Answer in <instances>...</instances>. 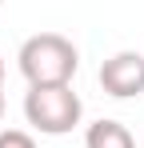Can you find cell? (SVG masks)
<instances>
[{
	"label": "cell",
	"instance_id": "obj_6",
	"mask_svg": "<svg viewBox=\"0 0 144 148\" xmlns=\"http://www.w3.org/2000/svg\"><path fill=\"white\" fill-rule=\"evenodd\" d=\"M0 88H4V56H0Z\"/></svg>",
	"mask_w": 144,
	"mask_h": 148
},
{
	"label": "cell",
	"instance_id": "obj_8",
	"mask_svg": "<svg viewBox=\"0 0 144 148\" xmlns=\"http://www.w3.org/2000/svg\"><path fill=\"white\" fill-rule=\"evenodd\" d=\"M0 4H4V0H0Z\"/></svg>",
	"mask_w": 144,
	"mask_h": 148
},
{
	"label": "cell",
	"instance_id": "obj_1",
	"mask_svg": "<svg viewBox=\"0 0 144 148\" xmlns=\"http://www.w3.org/2000/svg\"><path fill=\"white\" fill-rule=\"evenodd\" d=\"M16 64L28 88H52V84H72V76L80 68V52L60 32H36L20 44Z\"/></svg>",
	"mask_w": 144,
	"mask_h": 148
},
{
	"label": "cell",
	"instance_id": "obj_7",
	"mask_svg": "<svg viewBox=\"0 0 144 148\" xmlns=\"http://www.w3.org/2000/svg\"><path fill=\"white\" fill-rule=\"evenodd\" d=\"M0 116H4V88H0Z\"/></svg>",
	"mask_w": 144,
	"mask_h": 148
},
{
	"label": "cell",
	"instance_id": "obj_3",
	"mask_svg": "<svg viewBox=\"0 0 144 148\" xmlns=\"http://www.w3.org/2000/svg\"><path fill=\"white\" fill-rule=\"evenodd\" d=\"M100 88L116 100H132L144 92V56L132 48L116 52L100 64Z\"/></svg>",
	"mask_w": 144,
	"mask_h": 148
},
{
	"label": "cell",
	"instance_id": "obj_5",
	"mask_svg": "<svg viewBox=\"0 0 144 148\" xmlns=\"http://www.w3.org/2000/svg\"><path fill=\"white\" fill-rule=\"evenodd\" d=\"M0 148H36V140L24 128H4L0 132Z\"/></svg>",
	"mask_w": 144,
	"mask_h": 148
},
{
	"label": "cell",
	"instance_id": "obj_4",
	"mask_svg": "<svg viewBox=\"0 0 144 148\" xmlns=\"http://www.w3.org/2000/svg\"><path fill=\"white\" fill-rule=\"evenodd\" d=\"M84 148H136V140L120 120H96L84 132Z\"/></svg>",
	"mask_w": 144,
	"mask_h": 148
},
{
	"label": "cell",
	"instance_id": "obj_2",
	"mask_svg": "<svg viewBox=\"0 0 144 148\" xmlns=\"http://www.w3.org/2000/svg\"><path fill=\"white\" fill-rule=\"evenodd\" d=\"M84 116V104L72 92V84H52V88H28L24 92V120L40 136H68Z\"/></svg>",
	"mask_w": 144,
	"mask_h": 148
}]
</instances>
